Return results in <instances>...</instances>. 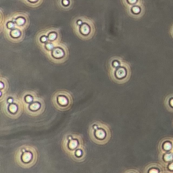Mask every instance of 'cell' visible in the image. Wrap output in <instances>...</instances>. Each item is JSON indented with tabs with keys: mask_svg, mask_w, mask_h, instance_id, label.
I'll return each instance as SVG.
<instances>
[{
	"mask_svg": "<svg viewBox=\"0 0 173 173\" xmlns=\"http://www.w3.org/2000/svg\"><path fill=\"white\" fill-rule=\"evenodd\" d=\"M125 173H139V172L136 169H130L125 171Z\"/></svg>",
	"mask_w": 173,
	"mask_h": 173,
	"instance_id": "21",
	"label": "cell"
},
{
	"mask_svg": "<svg viewBox=\"0 0 173 173\" xmlns=\"http://www.w3.org/2000/svg\"><path fill=\"white\" fill-rule=\"evenodd\" d=\"M164 170L168 173H173V160L164 166Z\"/></svg>",
	"mask_w": 173,
	"mask_h": 173,
	"instance_id": "12",
	"label": "cell"
},
{
	"mask_svg": "<svg viewBox=\"0 0 173 173\" xmlns=\"http://www.w3.org/2000/svg\"><path fill=\"white\" fill-rule=\"evenodd\" d=\"M62 3H63V4H64V5H65V6H67V5H68V4H69V1H68V0H63Z\"/></svg>",
	"mask_w": 173,
	"mask_h": 173,
	"instance_id": "29",
	"label": "cell"
},
{
	"mask_svg": "<svg viewBox=\"0 0 173 173\" xmlns=\"http://www.w3.org/2000/svg\"><path fill=\"white\" fill-rule=\"evenodd\" d=\"M128 3L130 4V5H133L135 6L136 3H137L138 0H127Z\"/></svg>",
	"mask_w": 173,
	"mask_h": 173,
	"instance_id": "22",
	"label": "cell"
},
{
	"mask_svg": "<svg viewBox=\"0 0 173 173\" xmlns=\"http://www.w3.org/2000/svg\"><path fill=\"white\" fill-rule=\"evenodd\" d=\"M131 11L135 15H138V14H140L142 12V9L141 6H133V7L131 8Z\"/></svg>",
	"mask_w": 173,
	"mask_h": 173,
	"instance_id": "13",
	"label": "cell"
},
{
	"mask_svg": "<svg viewBox=\"0 0 173 173\" xmlns=\"http://www.w3.org/2000/svg\"><path fill=\"white\" fill-rule=\"evenodd\" d=\"M46 48L47 49H49V50H51V49H52L53 48V45L51 43H47V44L46 45Z\"/></svg>",
	"mask_w": 173,
	"mask_h": 173,
	"instance_id": "23",
	"label": "cell"
},
{
	"mask_svg": "<svg viewBox=\"0 0 173 173\" xmlns=\"http://www.w3.org/2000/svg\"><path fill=\"white\" fill-rule=\"evenodd\" d=\"M57 35L55 33H51L49 35V39L50 40H54L56 38Z\"/></svg>",
	"mask_w": 173,
	"mask_h": 173,
	"instance_id": "20",
	"label": "cell"
},
{
	"mask_svg": "<svg viewBox=\"0 0 173 173\" xmlns=\"http://www.w3.org/2000/svg\"><path fill=\"white\" fill-rule=\"evenodd\" d=\"M53 56L55 57V58H61L64 56V51L60 48H55L53 50L52 52Z\"/></svg>",
	"mask_w": 173,
	"mask_h": 173,
	"instance_id": "11",
	"label": "cell"
},
{
	"mask_svg": "<svg viewBox=\"0 0 173 173\" xmlns=\"http://www.w3.org/2000/svg\"><path fill=\"white\" fill-rule=\"evenodd\" d=\"M77 24H79V25H80V24H82V21H81V20H79V21H78V22H77Z\"/></svg>",
	"mask_w": 173,
	"mask_h": 173,
	"instance_id": "30",
	"label": "cell"
},
{
	"mask_svg": "<svg viewBox=\"0 0 173 173\" xmlns=\"http://www.w3.org/2000/svg\"><path fill=\"white\" fill-rule=\"evenodd\" d=\"M75 154V159H77V158H81L82 156H85V154L83 152V150H82L81 148H78L75 151V152L73 153Z\"/></svg>",
	"mask_w": 173,
	"mask_h": 173,
	"instance_id": "14",
	"label": "cell"
},
{
	"mask_svg": "<svg viewBox=\"0 0 173 173\" xmlns=\"http://www.w3.org/2000/svg\"><path fill=\"white\" fill-rule=\"evenodd\" d=\"M7 26L9 28H14V26H15V24H14L12 22H10L8 23Z\"/></svg>",
	"mask_w": 173,
	"mask_h": 173,
	"instance_id": "24",
	"label": "cell"
},
{
	"mask_svg": "<svg viewBox=\"0 0 173 173\" xmlns=\"http://www.w3.org/2000/svg\"><path fill=\"white\" fill-rule=\"evenodd\" d=\"M113 66H114V67L115 68H118L119 66H120V63H119L118 61H114V62H113Z\"/></svg>",
	"mask_w": 173,
	"mask_h": 173,
	"instance_id": "25",
	"label": "cell"
},
{
	"mask_svg": "<svg viewBox=\"0 0 173 173\" xmlns=\"http://www.w3.org/2000/svg\"><path fill=\"white\" fill-rule=\"evenodd\" d=\"M8 110L10 113L12 114H14V113L17 112L18 111V106L15 104H10L9 106H8Z\"/></svg>",
	"mask_w": 173,
	"mask_h": 173,
	"instance_id": "15",
	"label": "cell"
},
{
	"mask_svg": "<svg viewBox=\"0 0 173 173\" xmlns=\"http://www.w3.org/2000/svg\"><path fill=\"white\" fill-rule=\"evenodd\" d=\"M47 39L45 37H42V38H41V41H42V42H45L47 41Z\"/></svg>",
	"mask_w": 173,
	"mask_h": 173,
	"instance_id": "27",
	"label": "cell"
},
{
	"mask_svg": "<svg viewBox=\"0 0 173 173\" xmlns=\"http://www.w3.org/2000/svg\"><path fill=\"white\" fill-rule=\"evenodd\" d=\"M129 70L127 69L125 67H120L115 72V77L118 80L119 82L124 83L128 81L129 78Z\"/></svg>",
	"mask_w": 173,
	"mask_h": 173,
	"instance_id": "4",
	"label": "cell"
},
{
	"mask_svg": "<svg viewBox=\"0 0 173 173\" xmlns=\"http://www.w3.org/2000/svg\"><path fill=\"white\" fill-rule=\"evenodd\" d=\"M20 35V33L18 30H14L11 32V35L13 37H19Z\"/></svg>",
	"mask_w": 173,
	"mask_h": 173,
	"instance_id": "18",
	"label": "cell"
},
{
	"mask_svg": "<svg viewBox=\"0 0 173 173\" xmlns=\"http://www.w3.org/2000/svg\"><path fill=\"white\" fill-rule=\"evenodd\" d=\"M163 173H168V172H166V171H164Z\"/></svg>",
	"mask_w": 173,
	"mask_h": 173,
	"instance_id": "32",
	"label": "cell"
},
{
	"mask_svg": "<svg viewBox=\"0 0 173 173\" xmlns=\"http://www.w3.org/2000/svg\"><path fill=\"white\" fill-rule=\"evenodd\" d=\"M79 146V141H78L77 139H73L72 140H69V143H68V147L70 151H73V153L75 152L76 149H78V147Z\"/></svg>",
	"mask_w": 173,
	"mask_h": 173,
	"instance_id": "9",
	"label": "cell"
},
{
	"mask_svg": "<svg viewBox=\"0 0 173 173\" xmlns=\"http://www.w3.org/2000/svg\"><path fill=\"white\" fill-rule=\"evenodd\" d=\"M160 152H173V138L166 137L160 141L158 145Z\"/></svg>",
	"mask_w": 173,
	"mask_h": 173,
	"instance_id": "3",
	"label": "cell"
},
{
	"mask_svg": "<svg viewBox=\"0 0 173 173\" xmlns=\"http://www.w3.org/2000/svg\"><path fill=\"white\" fill-rule=\"evenodd\" d=\"M24 101L25 103H27V104H30V103H32L34 101V98H33V97L30 95H26L25 98H24Z\"/></svg>",
	"mask_w": 173,
	"mask_h": 173,
	"instance_id": "17",
	"label": "cell"
},
{
	"mask_svg": "<svg viewBox=\"0 0 173 173\" xmlns=\"http://www.w3.org/2000/svg\"><path fill=\"white\" fill-rule=\"evenodd\" d=\"M165 170L162 164L152 163L148 164L143 170V173H163Z\"/></svg>",
	"mask_w": 173,
	"mask_h": 173,
	"instance_id": "6",
	"label": "cell"
},
{
	"mask_svg": "<svg viewBox=\"0 0 173 173\" xmlns=\"http://www.w3.org/2000/svg\"><path fill=\"white\" fill-rule=\"evenodd\" d=\"M164 105L168 111L173 112V93L166 96L164 100Z\"/></svg>",
	"mask_w": 173,
	"mask_h": 173,
	"instance_id": "8",
	"label": "cell"
},
{
	"mask_svg": "<svg viewBox=\"0 0 173 173\" xmlns=\"http://www.w3.org/2000/svg\"><path fill=\"white\" fill-rule=\"evenodd\" d=\"M24 22H25V20H24V19L23 18H17V20H16V23H17L18 25H22L24 23Z\"/></svg>",
	"mask_w": 173,
	"mask_h": 173,
	"instance_id": "19",
	"label": "cell"
},
{
	"mask_svg": "<svg viewBox=\"0 0 173 173\" xmlns=\"http://www.w3.org/2000/svg\"><path fill=\"white\" fill-rule=\"evenodd\" d=\"M89 26L86 25V24H83L81 28V31L82 33L84 35H87L89 33Z\"/></svg>",
	"mask_w": 173,
	"mask_h": 173,
	"instance_id": "16",
	"label": "cell"
},
{
	"mask_svg": "<svg viewBox=\"0 0 173 173\" xmlns=\"http://www.w3.org/2000/svg\"><path fill=\"white\" fill-rule=\"evenodd\" d=\"M170 35H171V37L173 38V25L171 26V28H170Z\"/></svg>",
	"mask_w": 173,
	"mask_h": 173,
	"instance_id": "28",
	"label": "cell"
},
{
	"mask_svg": "<svg viewBox=\"0 0 173 173\" xmlns=\"http://www.w3.org/2000/svg\"><path fill=\"white\" fill-rule=\"evenodd\" d=\"M30 1H33V2H35V1H37V0H29Z\"/></svg>",
	"mask_w": 173,
	"mask_h": 173,
	"instance_id": "31",
	"label": "cell"
},
{
	"mask_svg": "<svg viewBox=\"0 0 173 173\" xmlns=\"http://www.w3.org/2000/svg\"><path fill=\"white\" fill-rule=\"evenodd\" d=\"M29 149H26L24 150V149H21V152H22V155L20 156V158L21 160V163L20 165L24 166L26 164H28L32 162V160H33V154H32V151H33V148L30 149V151H28Z\"/></svg>",
	"mask_w": 173,
	"mask_h": 173,
	"instance_id": "5",
	"label": "cell"
},
{
	"mask_svg": "<svg viewBox=\"0 0 173 173\" xmlns=\"http://www.w3.org/2000/svg\"><path fill=\"white\" fill-rule=\"evenodd\" d=\"M159 161L160 164L164 166L168 163H169L173 160V152H164L159 154Z\"/></svg>",
	"mask_w": 173,
	"mask_h": 173,
	"instance_id": "7",
	"label": "cell"
},
{
	"mask_svg": "<svg viewBox=\"0 0 173 173\" xmlns=\"http://www.w3.org/2000/svg\"><path fill=\"white\" fill-rule=\"evenodd\" d=\"M71 95L69 94L66 95V93L64 92L59 93V95H55L53 98L55 107L62 110L69 108L71 104Z\"/></svg>",
	"mask_w": 173,
	"mask_h": 173,
	"instance_id": "1",
	"label": "cell"
},
{
	"mask_svg": "<svg viewBox=\"0 0 173 173\" xmlns=\"http://www.w3.org/2000/svg\"><path fill=\"white\" fill-rule=\"evenodd\" d=\"M94 135L91 137H95L97 140L95 142L99 143H104L109 139V137H107L108 133H109L108 129L106 127H99L98 129L93 130Z\"/></svg>",
	"mask_w": 173,
	"mask_h": 173,
	"instance_id": "2",
	"label": "cell"
},
{
	"mask_svg": "<svg viewBox=\"0 0 173 173\" xmlns=\"http://www.w3.org/2000/svg\"><path fill=\"white\" fill-rule=\"evenodd\" d=\"M14 102V101L12 98L8 99V104H12V103H13Z\"/></svg>",
	"mask_w": 173,
	"mask_h": 173,
	"instance_id": "26",
	"label": "cell"
},
{
	"mask_svg": "<svg viewBox=\"0 0 173 173\" xmlns=\"http://www.w3.org/2000/svg\"><path fill=\"white\" fill-rule=\"evenodd\" d=\"M42 107L40 103L39 102H34L28 105V110L27 111H33V112H37Z\"/></svg>",
	"mask_w": 173,
	"mask_h": 173,
	"instance_id": "10",
	"label": "cell"
}]
</instances>
